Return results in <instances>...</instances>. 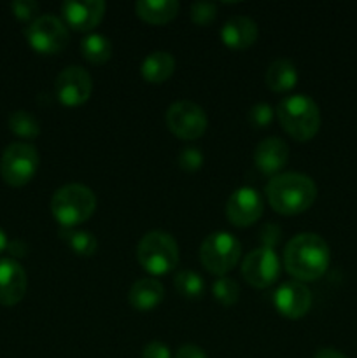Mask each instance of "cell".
<instances>
[{
	"label": "cell",
	"mask_w": 357,
	"mask_h": 358,
	"mask_svg": "<svg viewBox=\"0 0 357 358\" xmlns=\"http://www.w3.org/2000/svg\"><path fill=\"white\" fill-rule=\"evenodd\" d=\"M59 238L66 241L70 248L77 255H93L98 248V240L94 234L84 229H74V227H62L59 229Z\"/></svg>",
	"instance_id": "obj_23"
},
{
	"label": "cell",
	"mask_w": 357,
	"mask_h": 358,
	"mask_svg": "<svg viewBox=\"0 0 357 358\" xmlns=\"http://www.w3.org/2000/svg\"><path fill=\"white\" fill-rule=\"evenodd\" d=\"M178 9L177 0H139L135 3L136 16L153 24L168 23L177 16Z\"/></svg>",
	"instance_id": "obj_21"
},
{
	"label": "cell",
	"mask_w": 357,
	"mask_h": 358,
	"mask_svg": "<svg viewBox=\"0 0 357 358\" xmlns=\"http://www.w3.org/2000/svg\"><path fill=\"white\" fill-rule=\"evenodd\" d=\"M175 289L182 294L188 299H198L203 294V289H205V283H203V278L196 271H191V269H182V271L177 273L175 276Z\"/></svg>",
	"instance_id": "obj_25"
},
{
	"label": "cell",
	"mask_w": 357,
	"mask_h": 358,
	"mask_svg": "<svg viewBox=\"0 0 357 358\" xmlns=\"http://www.w3.org/2000/svg\"><path fill=\"white\" fill-rule=\"evenodd\" d=\"M164 299V287L156 278H140L132 285L128 292V301L135 310L150 311Z\"/></svg>",
	"instance_id": "obj_18"
},
{
	"label": "cell",
	"mask_w": 357,
	"mask_h": 358,
	"mask_svg": "<svg viewBox=\"0 0 357 358\" xmlns=\"http://www.w3.org/2000/svg\"><path fill=\"white\" fill-rule=\"evenodd\" d=\"M261 247L273 248L275 245H279L280 238H282V227L276 226L275 222H268L261 229Z\"/></svg>",
	"instance_id": "obj_31"
},
{
	"label": "cell",
	"mask_w": 357,
	"mask_h": 358,
	"mask_svg": "<svg viewBox=\"0 0 357 358\" xmlns=\"http://www.w3.org/2000/svg\"><path fill=\"white\" fill-rule=\"evenodd\" d=\"M314 358H349L346 355H343L342 352L335 348H321L317 353H315Z\"/></svg>",
	"instance_id": "obj_34"
},
{
	"label": "cell",
	"mask_w": 357,
	"mask_h": 358,
	"mask_svg": "<svg viewBox=\"0 0 357 358\" xmlns=\"http://www.w3.org/2000/svg\"><path fill=\"white\" fill-rule=\"evenodd\" d=\"M247 119L254 128H266L275 119V108L266 101H258L248 108Z\"/></svg>",
	"instance_id": "obj_27"
},
{
	"label": "cell",
	"mask_w": 357,
	"mask_h": 358,
	"mask_svg": "<svg viewBox=\"0 0 357 358\" xmlns=\"http://www.w3.org/2000/svg\"><path fill=\"white\" fill-rule=\"evenodd\" d=\"M241 275L255 289L273 285L280 275V259L273 248L258 247L245 255L241 262Z\"/></svg>",
	"instance_id": "obj_11"
},
{
	"label": "cell",
	"mask_w": 357,
	"mask_h": 358,
	"mask_svg": "<svg viewBox=\"0 0 357 358\" xmlns=\"http://www.w3.org/2000/svg\"><path fill=\"white\" fill-rule=\"evenodd\" d=\"M97 210V196L84 184H65L52 194L51 213L62 227L86 222Z\"/></svg>",
	"instance_id": "obj_4"
},
{
	"label": "cell",
	"mask_w": 357,
	"mask_h": 358,
	"mask_svg": "<svg viewBox=\"0 0 357 358\" xmlns=\"http://www.w3.org/2000/svg\"><path fill=\"white\" fill-rule=\"evenodd\" d=\"M168 129L182 140H196L205 133L209 119L205 110L191 100H177L164 114Z\"/></svg>",
	"instance_id": "obj_9"
},
{
	"label": "cell",
	"mask_w": 357,
	"mask_h": 358,
	"mask_svg": "<svg viewBox=\"0 0 357 358\" xmlns=\"http://www.w3.org/2000/svg\"><path fill=\"white\" fill-rule=\"evenodd\" d=\"M136 259L150 275H164L178 264V245L167 231H149L136 245Z\"/></svg>",
	"instance_id": "obj_5"
},
{
	"label": "cell",
	"mask_w": 357,
	"mask_h": 358,
	"mask_svg": "<svg viewBox=\"0 0 357 358\" xmlns=\"http://www.w3.org/2000/svg\"><path fill=\"white\" fill-rule=\"evenodd\" d=\"M175 70V58L168 51H153L144 58L140 73L147 83L160 84L167 80Z\"/></svg>",
	"instance_id": "obj_20"
},
{
	"label": "cell",
	"mask_w": 357,
	"mask_h": 358,
	"mask_svg": "<svg viewBox=\"0 0 357 358\" xmlns=\"http://www.w3.org/2000/svg\"><path fill=\"white\" fill-rule=\"evenodd\" d=\"M63 20L74 30H91L102 21L105 14L104 0H65L62 3Z\"/></svg>",
	"instance_id": "obj_14"
},
{
	"label": "cell",
	"mask_w": 357,
	"mask_h": 358,
	"mask_svg": "<svg viewBox=\"0 0 357 358\" xmlns=\"http://www.w3.org/2000/svg\"><path fill=\"white\" fill-rule=\"evenodd\" d=\"M203 152L198 149V147H184V149L178 152L177 156V163L178 166L182 168L184 171H188V173H195V171H198L200 168L203 166Z\"/></svg>",
	"instance_id": "obj_28"
},
{
	"label": "cell",
	"mask_w": 357,
	"mask_h": 358,
	"mask_svg": "<svg viewBox=\"0 0 357 358\" xmlns=\"http://www.w3.org/2000/svg\"><path fill=\"white\" fill-rule=\"evenodd\" d=\"M289 161V147L280 136H268L261 140L254 150V163L261 173L279 175Z\"/></svg>",
	"instance_id": "obj_16"
},
{
	"label": "cell",
	"mask_w": 357,
	"mask_h": 358,
	"mask_svg": "<svg viewBox=\"0 0 357 358\" xmlns=\"http://www.w3.org/2000/svg\"><path fill=\"white\" fill-rule=\"evenodd\" d=\"M241 255V245L227 231H216L203 240L200 247L202 264L212 275L224 276L237 266Z\"/></svg>",
	"instance_id": "obj_6"
},
{
	"label": "cell",
	"mask_w": 357,
	"mask_h": 358,
	"mask_svg": "<svg viewBox=\"0 0 357 358\" xmlns=\"http://www.w3.org/2000/svg\"><path fill=\"white\" fill-rule=\"evenodd\" d=\"M175 358H209V357H206V353L203 352L198 345L188 343V345H182L181 348L177 350Z\"/></svg>",
	"instance_id": "obj_33"
},
{
	"label": "cell",
	"mask_w": 357,
	"mask_h": 358,
	"mask_svg": "<svg viewBox=\"0 0 357 358\" xmlns=\"http://www.w3.org/2000/svg\"><path fill=\"white\" fill-rule=\"evenodd\" d=\"M275 308L287 318H301L310 311L312 292L303 282H284L273 294Z\"/></svg>",
	"instance_id": "obj_13"
},
{
	"label": "cell",
	"mask_w": 357,
	"mask_h": 358,
	"mask_svg": "<svg viewBox=\"0 0 357 358\" xmlns=\"http://www.w3.org/2000/svg\"><path fill=\"white\" fill-rule=\"evenodd\" d=\"M13 14L20 21H34L38 17V3L35 0H16L10 3Z\"/></svg>",
	"instance_id": "obj_30"
},
{
	"label": "cell",
	"mask_w": 357,
	"mask_h": 358,
	"mask_svg": "<svg viewBox=\"0 0 357 358\" xmlns=\"http://www.w3.org/2000/svg\"><path fill=\"white\" fill-rule=\"evenodd\" d=\"M298 79H300V73H298L296 65L287 58L273 59L265 73L266 86L276 93L293 90L298 84Z\"/></svg>",
	"instance_id": "obj_19"
},
{
	"label": "cell",
	"mask_w": 357,
	"mask_h": 358,
	"mask_svg": "<svg viewBox=\"0 0 357 358\" xmlns=\"http://www.w3.org/2000/svg\"><path fill=\"white\" fill-rule=\"evenodd\" d=\"M56 98L66 107H77L86 103L93 93V79L90 72L79 65L65 66L56 76L55 80Z\"/></svg>",
	"instance_id": "obj_10"
},
{
	"label": "cell",
	"mask_w": 357,
	"mask_h": 358,
	"mask_svg": "<svg viewBox=\"0 0 357 358\" xmlns=\"http://www.w3.org/2000/svg\"><path fill=\"white\" fill-rule=\"evenodd\" d=\"M28 44L42 55H56L69 44V28L55 14H41L24 30Z\"/></svg>",
	"instance_id": "obj_8"
},
{
	"label": "cell",
	"mask_w": 357,
	"mask_h": 358,
	"mask_svg": "<svg viewBox=\"0 0 357 358\" xmlns=\"http://www.w3.org/2000/svg\"><path fill=\"white\" fill-rule=\"evenodd\" d=\"M38 152L31 143L14 142L4 149L0 157V175L13 187L28 184L37 173Z\"/></svg>",
	"instance_id": "obj_7"
},
{
	"label": "cell",
	"mask_w": 357,
	"mask_h": 358,
	"mask_svg": "<svg viewBox=\"0 0 357 358\" xmlns=\"http://www.w3.org/2000/svg\"><path fill=\"white\" fill-rule=\"evenodd\" d=\"M80 52L94 65L108 62L112 56V42L104 34H90L80 41Z\"/></svg>",
	"instance_id": "obj_22"
},
{
	"label": "cell",
	"mask_w": 357,
	"mask_h": 358,
	"mask_svg": "<svg viewBox=\"0 0 357 358\" xmlns=\"http://www.w3.org/2000/svg\"><path fill=\"white\" fill-rule=\"evenodd\" d=\"M331 250L322 236L315 233H300L290 238L284 250V266L296 280L314 282L329 268Z\"/></svg>",
	"instance_id": "obj_1"
},
{
	"label": "cell",
	"mask_w": 357,
	"mask_h": 358,
	"mask_svg": "<svg viewBox=\"0 0 357 358\" xmlns=\"http://www.w3.org/2000/svg\"><path fill=\"white\" fill-rule=\"evenodd\" d=\"M217 14V3L209 2V0H200V2L191 3V20L198 24L212 23Z\"/></svg>",
	"instance_id": "obj_29"
},
{
	"label": "cell",
	"mask_w": 357,
	"mask_h": 358,
	"mask_svg": "<svg viewBox=\"0 0 357 358\" xmlns=\"http://www.w3.org/2000/svg\"><path fill=\"white\" fill-rule=\"evenodd\" d=\"M9 129L14 135L21 136V138H35L41 133V124H38L37 117L30 114L28 110H14L9 115Z\"/></svg>",
	"instance_id": "obj_24"
},
{
	"label": "cell",
	"mask_w": 357,
	"mask_h": 358,
	"mask_svg": "<svg viewBox=\"0 0 357 358\" xmlns=\"http://www.w3.org/2000/svg\"><path fill=\"white\" fill-rule=\"evenodd\" d=\"M262 210H265V203H262L261 192L251 185L238 187L226 203L227 219L238 227L254 224L262 215Z\"/></svg>",
	"instance_id": "obj_12"
},
{
	"label": "cell",
	"mask_w": 357,
	"mask_h": 358,
	"mask_svg": "<svg viewBox=\"0 0 357 358\" xmlns=\"http://www.w3.org/2000/svg\"><path fill=\"white\" fill-rule=\"evenodd\" d=\"M142 358H172L170 348L161 341H150L144 346Z\"/></svg>",
	"instance_id": "obj_32"
},
{
	"label": "cell",
	"mask_w": 357,
	"mask_h": 358,
	"mask_svg": "<svg viewBox=\"0 0 357 358\" xmlns=\"http://www.w3.org/2000/svg\"><path fill=\"white\" fill-rule=\"evenodd\" d=\"M266 198L272 208L282 215H296L314 205L317 185L308 175L286 171L270 178L266 184Z\"/></svg>",
	"instance_id": "obj_2"
},
{
	"label": "cell",
	"mask_w": 357,
	"mask_h": 358,
	"mask_svg": "<svg viewBox=\"0 0 357 358\" xmlns=\"http://www.w3.org/2000/svg\"><path fill=\"white\" fill-rule=\"evenodd\" d=\"M27 273L14 259H0V304L14 306L27 294Z\"/></svg>",
	"instance_id": "obj_15"
},
{
	"label": "cell",
	"mask_w": 357,
	"mask_h": 358,
	"mask_svg": "<svg viewBox=\"0 0 357 358\" xmlns=\"http://www.w3.org/2000/svg\"><path fill=\"white\" fill-rule=\"evenodd\" d=\"M7 247H9V240H7L6 231H4L2 227H0V254H2V252L6 250Z\"/></svg>",
	"instance_id": "obj_35"
},
{
	"label": "cell",
	"mask_w": 357,
	"mask_h": 358,
	"mask_svg": "<svg viewBox=\"0 0 357 358\" xmlns=\"http://www.w3.org/2000/svg\"><path fill=\"white\" fill-rule=\"evenodd\" d=\"M259 28L252 17L231 16L224 21L220 28V38L227 48L245 49L258 41Z\"/></svg>",
	"instance_id": "obj_17"
},
{
	"label": "cell",
	"mask_w": 357,
	"mask_h": 358,
	"mask_svg": "<svg viewBox=\"0 0 357 358\" xmlns=\"http://www.w3.org/2000/svg\"><path fill=\"white\" fill-rule=\"evenodd\" d=\"M212 294L223 306H233L240 297V285L230 276H219L214 282Z\"/></svg>",
	"instance_id": "obj_26"
},
{
	"label": "cell",
	"mask_w": 357,
	"mask_h": 358,
	"mask_svg": "<svg viewBox=\"0 0 357 358\" xmlns=\"http://www.w3.org/2000/svg\"><path fill=\"white\" fill-rule=\"evenodd\" d=\"M282 128L298 142H307L321 128V108L308 94H290L280 100L276 107Z\"/></svg>",
	"instance_id": "obj_3"
}]
</instances>
